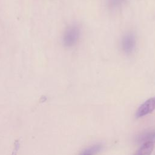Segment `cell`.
Listing matches in <instances>:
<instances>
[{
	"instance_id": "1",
	"label": "cell",
	"mask_w": 155,
	"mask_h": 155,
	"mask_svg": "<svg viewBox=\"0 0 155 155\" xmlns=\"http://www.w3.org/2000/svg\"><path fill=\"white\" fill-rule=\"evenodd\" d=\"M80 38L79 28L76 25L68 27L62 36V44L65 47H72L78 42Z\"/></svg>"
},
{
	"instance_id": "2",
	"label": "cell",
	"mask_w": 155,
	"mask_h": 155,
	"mask_svg": "<svg viewBox=\"0 0 155 155\" xmlns=\"http://www.w3.org/2000/svg\"><path fill=\"white\" fill-rule=\"evenodd\" d=\"M136 45V38L132 32L127 33L121 39L120 47L122 50L127 54L133 53Z\"/></svg>"
},
{
	"instance_id": "3",
	"label": "cell",
	"mask_w": 155,
	"mask_h": 155,
	"mask_svg": "<svg viewBox=\"0 0 155 155\" xmlns=\"http://www.w3.org/2000/svg\"><path fill=\"white\" fill-rule=\"evenodd\" d=\"M155 110V97H151L144 102L137 109L136 117L139 118L145 116Z\"/></svg>"
},
{
	"instance_id": "4",
	"label": "cell",
	"mask_w": 155,
	"mask_h": 155,
	"mask_svg": "<svg viewBox=\"0 0 155 155\" xmlns=\"http://www.w3.org/2000/svg\"><path fill=\"white\" fill-rule=\"evenodd\" d=\"M136 141L139 143H145L147 142H155V131H150L143 133L139 135Z\"/></svg>"
},
{
	"instance_id": "5",
	"label": "cell",
	"mask_w": 155,
	"mask_h": 155,
	"mask_svg": "<svg viewBox=\"0 0 155 155\" xmlns=\"http://www.w3.org/2000/svg\"><path fill=\"white\" fill-rule=\"evenodd\" d=\"M153 142H147L140 147L134 155H151L154 149Z\"/></svg>"
},
{
	"instance_id": "6",
	"label": "cell",
	"mask_w": 155,
	"mask_h": 155,
	"mask_svg": "<svg viewBox=\"0 0 155 155\" xmlns=\"http://www.w3.org/2000/svg\"><path fill=\"white\" fill-rule=\"evenodd\" d=\"M126 1L127 0H106V4L110 9L115 10L122 7Z\"/></svg>"
},
{
	"instance_id": "7",
	"label": "cell",
	"mask_w": 155,
	"mask_h": 155,
	"mask_svg": "<svg viewBox=\"0 0 155 155\" xmlns=\"http://www.w3.org/2000/svg\"><path fill=\"white\" fill-rule=\"evenodd\" d=\"M102 146L101 145H94L84 150L82 153V154L95 155L96 154L99 153L102 150Z\"/></svg>"
},
{
	"instance_id": "8",
	"label": "cell",
	"mask_w": 155,
	"mask_h": 155,
	"mask_svg": "<svg viewBox=\"0 0 155 155\" xmlns=\"http://www.w3.org/2000/svg\"><path fill=\"white\" fill-rule=\"evenodd\" d=\"M81 155H88V154H82Z\"/></svg>"
}]
</instances>
